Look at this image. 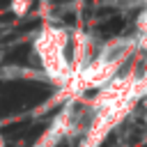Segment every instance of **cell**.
I'll use <instances>...</instances> for the list:
<instances>
[{
	"instance_id": "5b68a950",
	"label": "cell",
	"mask_w": 147,
	"mask_h": 147,
	"mask_svg": "<svg viewBox=\"0 0 147 147\" xmlns=\"http://www.w3.org/2000/svg\"><path fill=\"white\" fill-rule=\"evenodd\" d=\"M51 2H55V5H60V2H69V0H51Z\"/></svg>"
},
{
	"instance_id": "6da1fadb",
	"label": "cell",
	"mask_w": 147,
	"mask_h": 147,
	"mask_svg": "<svg viewBox=\"0 0 147 147\" xmlns=\"http://www.w3.org/2000/svg\"><path fill=\"white\" fill-rule=\"evenodd\" d=\"M28 60H30V46L28 44H16L5 55V62H9V64H28Z\"/></svg>"
},
{
	"instance_id": "3957f363",
	"label": "cell",
	"mask_w": 147,
	"mask_h": 147,
	"mask_svg": "<svg viewBox=\"0 0 147 147\" xmlns=\"http://www.w3.org/2000/svg\"><path fill=\"white\" fill-rule=\"evenodd\" d=\"M28 126H30V122H28V119H21V122H11V124L2 126V131H0V133H2L5 138H18Z\"/></svg>"
},
{
	"instance_id": "277c9868",
	"label": "cell",
	"mask_w": 147,
	"mask_h": 147,
	"mask_svg": "<svg viewBox=\"0 0 147 147\" xmlns=\"http://www.w3.org/2000/svg\"><path fill=\"white\" fill-rule=\"evenodd\" d=\"M5 5H9V0H0V9H2Z\"/></svg>"
},
{
	"instance_id": "7a4b0ae2",
	"label": "cell",
	"mask_w": 147,
	"mask_h": 147,
	"mask_svg": "<svg viewBox=\"0 0 147 147\" xmlns=\"http://www.w3.org/2000/svg\"><path fill=\"white\" fill-rule=\"evenodd\" d=\"M122 30H124V18H119V16H113L110 21H103L99 25V34H103V37H115Z\"/></svg>"
}]
</instances>
